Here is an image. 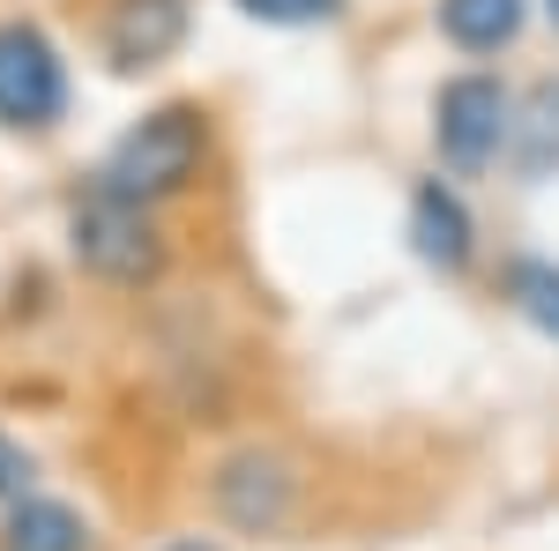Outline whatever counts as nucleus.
I'll use <instances>...</instances> for the list:
<instances>
[{"label": "nucleus", "instance_id": "nucleus-5", "mask_svg": "<svg viewBox=\"0 0 559 551\" xmlns=\"http://www.w3.org/2000/svg\"><path fill=\"white\" fill-rule=\"evenodd\" d=\"M75 112V68L31 15H0V134H52Z\"/></svg>", "mask_w": 559, "mask_h": 551}, {"label": "nucleus", "instance_id": "nucleus-9", "mask_svg": "<svg viewBox=\"0 0 559 551\" xmlns=\"http://www.w3.org/2000/svg\"><path fill=\"white\" fill-rule=\"evenodd\" d=\"M500 165L515 171L522 187L559 179V75H537L515 97V128H508V157Z\"/></svg>", "mask_w": 559, "mask_h": 551}, {"label": "nucleus", "instance_id": "nucleus-13", "mask_svg": "<svg viewBox=\"0 0 559 551\" xmlns=\"http://www.w3.org/2000/svg\"><path fill=\"white\" fill-rule=\"evenodd\" d=\"M23 492H38V455H31L15 432H0V507L23 500Z\"/></svg>", "mask_w": 559, "mask_h": 551}, {"label": "nucleus", "instance_id": "nucleus-15", "mask_svg": "<svg viewBox=\"0 0 559 551\" xmlns=\"http://www.w3.org/2000/svg\"><path fill=\"white\" fill-rule=\"evenodd\" d=\"M537 15H545V23H552V31H559V0H537Z\"/></svg>", "mask_w": 559, "mask_h": 551}, {"label": "nucleus", "instance_id": "nucleus-4", "mask_svg": "<svg viewBox=\"0 0 559 551\" xmlns=\"http://www.w3.org/2000/svg\"><path fill=\"white\" fill-rule=\"evenodd\" d=\"M508 128H515V89L492 68H455L432 89V157L448 179H485L508 157Z\"/></svg>", "mask_w": 559, "mask_h": 551}, {"label": "nucleus", "instance_id": "nucleus-7", "mask_svg": "<svg viewBox=\"0 0 559 551\" xmlns=\"http://www.w3.org/2000/svg\"><path fill=\"white\" fill-rule=\"evenodd\" d=\"M187 31H194V0H105L97 45L120 75H150L187 45Z\"/></svg>", "mask_w": 559, "mask_h": 551}, {"label": "nucleus", "instance_id": "nucleus-6", "mask_svg": "<svg viewBox=\"0 0 559 551\" xmlns=\"http://www.w3.org/2000/svg\"><path fill=\"white\" fill-rule=\"evenodd\" d=\"M403 239H411V254L426 261L432 276H471L477 254H485V231H477L471 194H463L448 171L411 179V202H403Z\"/></svg>", "mask_w": 559, "mask_h": 551}, {"label": "nucleus", "instance_id": "nucleus-2", "mask_svg": "<svg viewBox=\"0 0 559 551\" xmlns=\"http://www.w3.org/2000/svg\"><path fill=\"white\" fill-rule=\"evenodd\" d=\"M68 261L105 291H157L173 268V231L157 209L83 179V194L68 202Z\"/></svg>", "mask_w": 559, "mask_h": 551}, {"label": "nucleus", "instance_id": "nucleus-14", "mask_svg": "<svg viewBox=\"0 0 559 551\" xmlns=\"http://www.w3.org/2000/svg\"><path fill=\"white\" fill-rule=\"evenodd\" d=\"M150 551H224V544H216V537H194V529H187V537H165V544H150Z\"/></svg>", "mask_w": 559, "mask_h": 551}, {"label": "nucleus", "instance_id": "nucleus-1", "mask_svg": "<svg viewBox=\"0 0 559 551\" xmlns=\"http://www.w3.org/2000/svg\"><path fill=\"white\" fill-rule=\"evenodd\" d=\"M210 165H216V112L202 97H165L112 134V149L97 157L90 179L142 202V209H165L179 194H194L210 179Z\"/></svg>", "mask_w": 559, "mask_h": 551}, {"label": "nucleus", "instance_id": "nucleus-3", "mask_svg": "<svg viewBox=\"0 0 559 551\" xmlns=\"http://www.w3.org/2000/svg\"><path fill=\"white\" fill-rule=\"evenodd\" d=\"M210 514L231 537H292L306 514V463L284 440H239L210 463Z\"/></svg>", "mask_w": 559, "mask_h": 551}, {"label": "nucleus", "instance_id": "nucleus-12", "mask_svg": "<svg viewBox=\"0 0 559 551\" xmlns=\"http://www.w3.org/2000/svg\"><path fill=\"white\" fill-rule=\"evenodd\" d=\"M231 15H247L261 31H336L350 0H231Z\"/></svg>", "mask_w": 559, "mask_h": 551}, {"label": "nucleus", "instance_id": "nucleus-11", "mask_svg": "<svg viewBox=\"0 0 559 551\" xmlns=\"http://www.w3.org/2000/svg\"><path fill=\"white\" fill-rule=\"evenodd\" d=\"M500 298H508V313L522 328L559 343V261L552 254H508L500 261Z\"/></svg>", "mask_w": 559, "mask_h": 551}, {"label": "nucleus", "instance_id": "nucleus-8", "mask_svg": "<svg viewBox=\"0 0 559 551\" xmlns=\"http://www.w3.org/2000/svg\"><path fill=\"white\" fill-rule=\"evenodd\" d=\"M530 15H537V0H432V31L463 60H500L530 31Z\"/></svg>", "mask_w": 559, "mask_h": 551}, {"label": "nucleus", "instance_id": "nucleus-10", "mask_svg": "<svg viewBox=\"0 0 559 551\" xmlns=\"http://www.w3.org/2000/svg\"><path fill=\"white\" fill-rule=\"evenodd\" d=\"M0 551H97V529L75 500L23 492V500L0 507Z\"/></svg>", "mask_w": 559, "mask_h": 551}]
</instances>
